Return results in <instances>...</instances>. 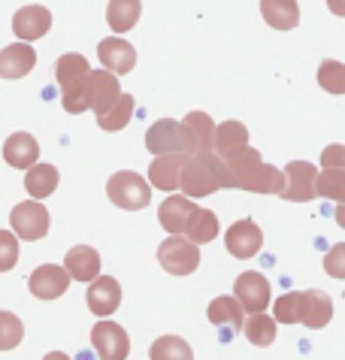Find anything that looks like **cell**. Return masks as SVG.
Returning <instances> with one entry per match:
<instances>
[{"label":"cell","instance_id":"obj_5","mask_svg":"<svg viewBox=\"0 0 345 360\" xmlns=\"http://www.w3.org/2000/svg\"><path fill=\"white\" fill-rule=\"evenodd\" d=\"M146 146L151 155H188V139L176 118H161L146 131Z\"/></svg>","mask_w":345,"mask_h":360},{"label":"cell","instance_id":"obj_2","mask_svg":"<svg viewBox=\"0 0 345 360\" xmlns=\"http://www.w3.org/2000/svg\"><path fill=\"white\" fill-rule=\"evenodd\" d=\"M109 200L118 209H127V212H137V209H146L151 203V188L149 182L134 169H118V173L109 179L106 185Z\"/></svg>","mask_w":345,"mask_h":360},{"label":"cell","instance_id":"obj_12","mask_svg":"<svg viewBox=\"0 0 345 360\" xmlns=\"http://www.w3.org/2000/svg\"><path fill=\"white\" fill-rule=\"evenodd\" d=\"M85 300H88L91 315H97L100 321H104V318H109L121 306V285L113 276H97L94 282H91Z\"/></svg>","mask_w":345,"mask_h":360},{"label":"cell","instance_id":"obj_23","mask_svg":"<svg viewBox=\"0 0 345 360\" xmlns=\"http://www.w3.org/2000/svg\"><path fill=\"white\" fill-rule=\"evenodd\" d=\"M4 158L9 167L30 169L39 158V146L30 134H13V136H6V143H4Z\"/></svg>","mask_w":345,"mask_h":360},{"label":"cell","instance_id":"obj_18","mask_svg":"<svg viewBox=\"0 0 345 360\" xmlns=\"http://www.w3.org/2000/svg\"><path fill=\"white\" fill-rule=\"evenodd\" d=\"M242 148H249V131L242 122H221L215 124V136H212V155L218 161H230L233 155H239Z\"/></svg>","mask_w":345,"mask_h":360},{"label":"cell","instance_id":"obj_9","mask_svg":"<svg viewBox=\"0 0 345 360\" xmlns=\"http://www.w3.org/2000/svg\"><path fill=\"white\" fill-rule=\"evenodd\" d=\"M233 300L242 306V312H246V309L251 315L263 312V309L270 306V282H267V276H261V273H242V276H237V285H233Z\"/></svg>","mask_w":345,"mask_h":360},{"label":"cell","instance_id":"obj_21","mask_svg":"<svg viewBox=\"0 0 345 360\" xmlns=\"http://www.w3.org/2000/svg\"><path fill=\"white\" fill-rule=\"evenodd\" d=\"M37 67V52L27 43H13L0 52V79H22Z\"/></svg>","mask_w":345,"mask_h":360},{"label":"cell","instance_id":"obj_13","mask_svg":"<svg viewBox=\"0 0 345 360\" xmlns=\"http://www.w3.org/2000/svg\"><path fill=\"white\" fill-rule=\"evenodd\" d=\"M27 288H30V294H34L37 300H55L70 288V276L64 273V266L43 264V266H37L34 273H30Z\"/></svg>","mask_w":345,"mask_h":360},{"label":"cell","instance_id":"obj_10","mask_svg":"<svg viewBox=\"0 0 345 360\" xmlns=\"http://www.w3.org/2000/svg\"><path fill=\"white\" fill-rule=\"evenodd\" d=\"M225 243H227V252L233 257H239V261H249V257H255L261 252L263 233H261V227L251 221V218H242V221L227 227Z\"/></svg>","mask_w":345,"mask_h":360},{"label":"cell","instance_id":"obj_33","mask_svg":"<svg viewBox=\"0 0 345 360\" xmlns=\"http://www.w3.org/2000/svg\"><path fill=\"white\" fill-rule=\"evenodd\" d=\"M300 312H303V291L282 294L276 303H272V318H276V324H300Z\"/></svg>","mask_w":345,"mask_h":360},{"label":"cell","instance_id":"obj_35","mask_svg":"<svg viewBox=\"0 0 345 360\" xmlns=\"http://www.w3.org/2000/svg\"><path fill=\"white\" fill-rule=\"evenodd\" d=\"M318 85L330 94H342L345 91V64L339 61H324L318 67Z\"/></svg>","mask_w":345,"mask_h":360},{"label":"cell","instance_id":"obj_16","mask_svg":"<svg viewBox=\"0 0 345 360\" xmlns=\"http://www.w3.org/2000/svg\"><path fill=\"white\" fill-rule=\"evenodd\" d=\"M194 209H197V203H191L185 194H172L161 203L158 221L170 236H185V227L191 221V215H194Z\"/></svg>","mask_w":345,"mask_h":360},{"label":"cell","instance_id":"obj_8","mask_svg":"<svg viewBox=\"0 0 345 360\" xmlns=\"http://www.w3.org/2000/svg\"><path fill=\"white\" fill-rule=\"evenodd\" d=\"M91 345L100 360H125L130 352V339L127 330L115 321H100L91 330Z\"/></svg>","mask_w":345,"mask_h":360},{"label":"cell","instance_id":"obj_3","mask_svg":"<svg viewBox=\"0 0 345 360\" xmlns=\"http://www.w3.org/2000/svg\"><path fill=\"white\" fill-rule=\"evenodd\" d=\"M158 264L170 276H191L200 266V248L191 245L185 236H170L158 245Z\"/></svg>","mask_w":345,"mask_h":360},{"label":"cell","instance_id":"obj_17","mask_svg":"<svg viewBox=\"0 0 345 360\" xmlns=\"http://www.w3.org/2000/svg\"><path fill=\"white\" fill-rule=\"evenodd\" d=\"M182 131L188 139V155H212V136H215V122L206 112H188L182 118Z\"/></svg>","mask_w":345,"mask_h":360},{"label":"cell","instance_id":"obj_25","mask_svg":"<svg viewBox=\"0 0 345 360\" xmlns=\"http://www.w3.org/2000/svg\"><path fill=\"white\" fill-rule=\"evenodd\" d=\"M261 15L276 31H291L300 22V6L297 0H261Z\"/></svg>","mask_w":345,"mask_h":360},{"label":"cell","instance_id":"obj_24","mask_svg":"<svg viewBox=\"0 0 345 360\" xmlns=\"http://www.w3.org/2000/svg\"><path fill=\"white\" fill-rule=\"evenodd\" d=\"M333 318V300L324 291H303V312H300V324H306L312 330L327 327Z\"/></svg>","mask_w":345,"mask_h":360},{"label":"cell","instance_id":"obj_15","mask_svg":"<svg viewBox=\"0 0 345 360\" xmlns=\"http://www.w3.org/2000/svg\"><path fill=\"white\" fill-rule=\"evenodd\" d=\"M282 185H285V176H282V169H276L272 164H255L249 167L246 173H242L233 188H242V191H255V194H279Z\"/></svg>","mask_w":345,"mask_h":360},{"label":"cell","instance_id":"obj_39","mask_svg":"<svg viewBox=\"0 0 345 360\" xmlns=\"http://www.w3.org/2000/svg\"><path fill=\"white\" fill-rule=\"evenodd\" d=\"M345 245H333L330 248V255H327V261H324V266H327V273L333 278H342L345 276Z\"/></svg>","mask_w":345,"mask_h":360},{"label":"cell","instance_id":"obj_30","mask_svg":"<svg viewBox=\"0 0 345 360\" xmlns=\"http://www.w3.org/2000/svg\"><path fill=\"white\" fill-rule=\"evenodd\" d=\"M88 58L85 55H79V52H67V55H61L58 58V64H55V82L64 88L70 82H76V79H82L88 76Z\"/></svg>","mask_w":345,"mask_h":360},{"label":"cell","instance_id":"obj_19","mask_svg":"<svg viewBox=\"0 0 345 360\" xmlns=\"http://www.w3.org/2000/svg\"><path fill=\"white\" fill-rule=\"evenodd\" d=\"M242 318H246V312H242V306L233 297H215L209 303V321L221 330V339L237 336L242 330V324H246Z\"/></svg>","mask_w":345,"mask_h":360},{"label":"cell","instance_id":"obj_34","mask_svg":"<svg viewBox=\"0 0 345 360\" xmlns=\"http://www.w3.org/2000/svg\"><path fill=\"white\" fill-rule=\"evenodd\" d=\"M315 194L342 203L345 200V169H321L315 176Z\"/></svg>","mask_w":345,"mask_h":360},{"label":"cell","instance_id":"obj_28","mask_svg":"<svg viewBox=\"0 0 345 360\" xmlns=\"http://www.w3.org/2000/svg\"><path fill=\"white\" fill-rule=\"evenodd\" d=\"M139 13H143V4H139V0H109L106 22L115 34H127L130 27L139 22Z\"/></svg>","mask_w":345,"mask_h":360},{"label":"cell","instance_id":"obj_38","mask_svg":"<svg viewBox=\"0 0 345 360\" xmlns=\"http://www.w3.org/2000/svg\"><path fill=\"white\" fill-rule=\"evenodd\" d=\"M324 169H345V146H327L321 155Z\"/></svg>","mask_w":345,"mask_h":360},{"label":"cell","instance_id":"obj_29","mask_svg":"<svg viewBox=\"0 0 345 360\" xmlns=\"http://www.w3.org/2000/svg\"><path fill=\"white\" fill-rule=\"evenodd\" d=\"M130 115H134V97H130V94H118L115 103L109 106L104 115H97V124L104 127V131L115 134V131H121V127L130 122Z\"/></svg>","mask_w":345,"mask_h":360},{"label":"cell","instance_id":"obj_6","mask_svg":"<svg viewBox=\"0 0 345 360\" xmlns=\"http://www.w3.org/2000/svg\"><path fill=\"white\" fill-rule=\"evenodd\" d=\"M121 94V85H118V76H113L109 70H88L85 76V106L94 109L97 115H104L109 106L118 100Z\"/></svg>","mask_w":345,"mask_h":360},{"label":"cell","instance_id":"obj_7","mask_svg":"<svg viewBox=\"0 0 345 360\" xmlns=\"http://www.w3.org/2000/svg\"><path fill=\"white\" fill-rule=\"evenodd\" d=\"M285 185H282V197L291 200V203H309L315 197V176H318V167L309 164V161H291L285 167Z\"/></svg>","mask_w":345,"mask_h":360},{"label":"cell","instance_id":"obj_20","mask_svg":"<svg viewBox=\"0 0 345 360\" xmlns=\"http://www.w3.org/2000/svg\"><path fill=\"white\" fill-rule=\"evenodd\" d=\"M64 273L70 276V282H94L100 276V255L91 245H76L70 248L64 257Z\"/></svg>","mask_w":345,"mask_h":360},{"label":"cell","instance_id":"obj_22","mask_svg":"<svg viewBox=\"0 0 345 360\" xmlns=\"http://www.w3.org/2000/svg\"><path fill=\"white\" fill-rule=\"evenodd\" d=\"M188 155H158L149 164V188H161V191H176L179 188V176H182V164Z\"/></svg>","mask_w":345,"mask_h":360},{"label":"cell","instance_id":"obj_31","mask_svg":"<svg viewBox=\"0 0 345 360\" xmlns=\"http://www.w3.org/2000/svg\"><path fill=\"white\" fill-rule=\"evenodd\" d=\"M149 357L151 360H194V354H191V345L185 342V339L179 336H161L151 342L149 348Z\"/></svg>","mask_w":345,"mask_h":360},{"label":"cell","instance_id":"obj_36","mask_svg":"<svg viewBox=\"0 0 345 360\" xmlns=\"http://www.w3.org/2000/svg\"><path fill=\"white\" fill-rule=\"evenodd\" d=\"M25 327L13 312H0V352H9L22 342Z\"/></svg>","mask_w":345,"mask_h":360},{"label":"cell","instance_id":"obj_26","mask_svg":"<svg viewBox=\"0 0 345 360\" xmlns=\"http://www.w3.org/2000/svg\"><path fill=\"white\" fill-rule=\"evenodd\" d=\"M218 236V215L212 212V209H194V215H191V221L185 227V239L191 245H206L212 239Z\"/></svg>","mask_w":345,"mask_h":360},{"label":"cell","instance_id":"obj_40","mask_svg":"<svg viewBox=\"0 0 345 360\" xmlns=\"http://www.w3.org/2000/svg\"><path fill=\"white\" fill-rule=\"evenodd\" d=\"M43 360H70V357H67L64 352H52V354H46Z\"/></svg>","mask_w":345,"mask_h":360},{"label":"cell","instance_id":"obj_41","mask_svg":"<svg viewBox=\"0 0 345 360\" xmlns=\"http://www.w3.org/2000/svg\"><path fill=\"white\" fill-rule=\"evenodd\" d=\"M330 6H333V13H337V15H342V13H345V9L339 6V0H330Z\"/></svg>","mask_w":345,"mask_h":360},{"label":"cell","instance_id":"obj_14","mask_svg":"<svg viewBox=\"0 0 345 360\" xmlns=\"http://www.w3.org/2000/svg\"><path fill=\"white\" fill-rule=\"evenodd\" d=\"M49 27H52V13L46 6H22L13 18V34L22 39V43H34V39L46 37Z\"/></svg>","mask_w":345,"mask_h":360},{"label":"cell","instance_id":"obj_32","mask_svg":"<svg viewBox=\"0 0 345 360\" xmlns=\"http://www.w3.org/2000/svg\"><path fill=\"white\" fill-rule=\"evenodd\" d=\"M242 330H246L249 342L258 345V348H267V345H272V339H276V321H272L270 315H263V312L251 315L249 324L242 327Z\"/></svg>","mask_w":345,"mask_h":360},{"label":"cell","instance_id":"obj_4","mask_svg":"<svg viewBox=\"0 0 345 360\" xmlns=\"http://www.w3.org/2000/svg\"><path fill=\"white\" fill-rule=\"evenodd\" d=\"M9 224H13V236L15 239H27V243H37L49 233V209L37 200H27V203H18L9 215Z\"/></svg>","mask_w":345,"mask_h":360},{"label":"cell","instance_id":"obj_11","mask_svg":"<svg viewBox=\"0 0 345 360\" xmlns=\"http://www.w3.org/2000/svg\"><path fill=\"white\" fill-rule=\"evenodd\" d=\"M97 55H100V64H104V70H109L113 76H125L137 64V49L130 46L127 39H121V37L100 39Z\"/></svg>","mask_w":345,"mask_h":360},{"label":"cell","instance_id":"obj_27","mask_svg":"<svg viewBox=\"0 0 345 360\" xmlns=\"http://www.w3.org/2000/svg\"><path fill=\"white\" fill-rule=\"evenodd\" d=\"M58 179L61 176H58V169L52 164H34L27 169V176H25V188H27V194L34 200H46V197L55 194Z\"/></svg>","mask_w":345,"mask_h":360},{"label":"cell","instance_id":"obj_37","mask_svg":"<svg viewBox=\"0 0 345 360\" xmlns=\"http://www.w3.org/2000/svg\"><path fill=\"white\" fill-rule=\"evenodd\" d=\"M18 264V239L9 230H0V273Z\"/></svg>","mask_w":345,"mask_h":360},{"label":"cell","instance_id":"obj_1","mask_svg":"<svg viewBox=\"0 0 345 360\" xmlns=\"http://www.w3.org/2000/svg\"><path fill=\"white\" fill-rule=\"evenodd\" d=\"M225 179V164L215 155H188L182 164V176H179V188L185 191V197H209L221 188Z\"/></svg>","mask_w":345,"mask_h":360}]
</instances>
